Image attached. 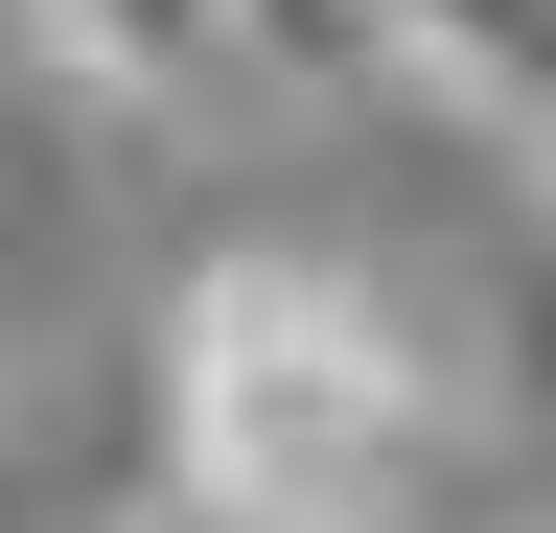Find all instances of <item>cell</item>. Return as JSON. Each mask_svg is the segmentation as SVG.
<instances>
[{
  "mask_svg": "<svg viewBox=\"0 0 556 533\" xmlns=\"http://www.w3.org/2000/svg\"><path fill=\"white\" fill-rule=\"evenodd\" d=\"M47 24V71L93 93V116H208V93H255V0H24Z\"/></svg>",
  "mask_w": 556,
  "mask_h": 533,
  "instance_id": "cell-2",
  "label": "cell"
},
{
  "mask_svg": "<svg viewBox=\"0 0 556 533\" xmlns=\"http://www.w3.org/2000/svg\"><path fill=\"white\" fill-rule=\"evenodd\" d=\"M348 47L417 71V93H464V116H510V93L556 71V0H348Z\"/></svg>",
  "mask_w": 556,
  "mask_h": 533,
  "instance_id": "cell-3",
  "label": "cell"
},
{
  "mask_svg": "<svg viewBox=\"0 0 556 533\" xmlns=\"http://www.w3.org/2000/svg\"><path fill=\"white\" fill-rule=\"evenodd\" d=\"M139 533H208V510H139Z\"/></svg>",
  "mask_w": 556,
  "mask_h": 533,
  "instance_id": "cell-4",
  "label": "cell"
},
{
  "mask_svg": "<svg viewBox=\"0 0 556 533\" xmlns=\"http://www.w3.org/2000/svg\"><path fill=\"white\" fill-rule=\"evenodd\" d=\"M441 441H464V371L371 255L255 232L163 302V510H208V533H417Z\"/></svg>",
  "mask_w": 556,
  "mask_h": 533,
  "instance_id": "cell-1",
  "label": "cell"
}]
</instances>
